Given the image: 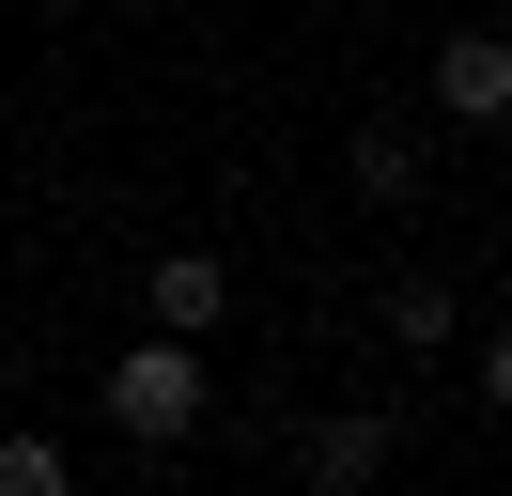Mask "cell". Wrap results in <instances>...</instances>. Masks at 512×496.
<instances>
[{
    "label": "cell",
    "instance_id": "cell-1",
    "mask_svg": "<svg viewBox=\"0 0 512 496\" xmlns=\"http://www.w3.org/2000/svg\"><path fill=\"white\" fill-rule=\"evenodd\" d=\"M109 419H125L140 434V450H171V434H187L202 419V341H125V357H109Z\"/></svg>",
    "mask_w": 512,
    "mask_h": 496
},
{
    "label": "cell",
    "instance_id": "cell-2",
    "mask_svg": "<svg viewBox=\"0 0 512 496\" xmlns=\"http://www.w3.org/2000/svg\"><path fill=\"white\" fill-rule=\"evenodd\" d=\"M140 310H156L171 341H202V326L233 310V264H202V248H171V264H140Z\"/></svg>",
    "mask_w": 512,
    "mask_h": 496
},
{
    "label": "cell",
    "instance_id": "cell-3",
    "mask_svg": "<svg viewBox=\"0 0 512 496\" xmlns=\"http://www.w3.org/2000/svg\"><path fill=\"white\" fill-rule=\"evenodd\" d=\"M435 109H450V124H497V109H512V47H497V31H450Z\"/></svg>",
    "mask_w": 512,
    "mask_h": 496
},
{
    "label": "cell",
    "instance_id": "cell-4",
    "mask_svg": "<svg viewBox=\"0 0 512 496\" xmlns=\"http://www.w3.org/2000/svg\"><path fill=\"white\" fill-rule=\"evenodd\" d=\"M373 465H388V434H373V419H326V434H311V481H326V496H357Z\"/></svg>",
    "mask_w": 512,
    "mask_h": 496
},
{
    "label": "cell",
    "instance_id": "cell-5",
    "mask_svg": "<svg viewBox=\"0 0 512 496\" xmlns=\"http://www.w3.org/2000/svg\"><path fill=\"white\" fill-rule=\"evenodd\" d=\"M0 496H78V465H63V434H0Z\"/></svg>",
    "mask_w": 512,
    "mask_h": 496
},
{
    "label": "cell",
    "instance_id": "cell-6",
    "mask_svg": "<svg viewBox=\"0 0 512 496\" xmlns=\"http://www.w3.org/2000/svg\"><path fill=\"white\" fill-rule=\"evenodd\" d=\"M357 186H373V202H404V186H419V140H404V124H373V140H357Z\"/></svg>",
    "mask_w": 512,
    "mask_h": 496
}]
</instances>
